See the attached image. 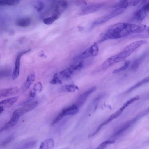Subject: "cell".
<instances>
[{
    "mask_svg": "<svg viewBox=\"0 0 149 149\" xmlns=\"http://www.w3.org/2000/svg\"><path fill=\"white\" fill-rule=\"evenodd\" d=\"M146 26L145 25H137L126 23L115 24L109 28L100 40L102 42L109 39H118L132 33L143 32Z\"/></svg>",
    "mask_w": 149,
    "mask_h": 149,
    "instance_id": "obj_1",
    "label": "cell"
},
{
    "mask_svg": "<svg viewBox=\"0 0 149 149\" xmlns=\"http://www.w3.org/2000/svg\"><path fill=\"white\" fill-rule=\"evenodd\" d=\"M146 42H147L146 41L141 40L130 43L118 54L112 56L114 63L123 61L129 56L141 45L146 44Z\"/></svg>",
    "mask_w": 149,
    "mask_h": 149,
    "instance_id": "obj_2",
    "label": "cell"
},
{
    "mask_svg": "<svg viewBox=\"0 0 149 149\" xmlns=\"http://www.w3.org/2000/svg\"><path fill=\"white\" fill-rule=\"evenodd\" d=\"M68 3L65 0H60L56 3L51 16L55 21L59 18L62 14L66 9Z\"/></svg>",
    "mask_w": 149,
    "mask_h": 149,
    "instance_id": "obj_3",
    "label": "cell"
},
{
    "mask_svg": "<svg viewBox=\"0 0 149 149\" xmlns=\"http://www.w3.org/2000/svg\"><path fill=\"white\" fill-rule=\"evenodd\" d=\"M124 9L117 8L110 13L100 17L94 22L93 26L103 23L111 18L121 14L124 12Z\"/></svg>",
    "mask_w": 149,
    "mask_h": 149,
    "instance_id": "obj_4",
    "label": "cell"
},
{
    "mask_svg": "<svg viewBox=\"0 0 149 149\" xmlns=\"http://www.w3.org/2000/svg\"><path fill=\"white\" fill-rule=\"evenodd\" d=\"M99 49L97 45L94 43L81 54L79 56V58H84L96 56L98 54Z\"/></svg>",
    "mask_w": 149,
    "mask_h": 149,
    "instance_id": "obj_5",
    "label": "cell"
},
{
    "mask_svg": "<svg viewBox=\"0 0 149 149\" xmlns=\"http://www.w3.org/2000/svg\"><path fill=\"white\" fill-rule=\"evenodd\" d=\"M38 104L37 101H34L16 110L13 113L20 117L25 113L34 109L36 107Z\"/></svg>",
    "mask_w": 149,
    "mask_h": 149,
    "instance_id": "obj_6",
    "label": "cell"
},
{
    "mask_svg": "<svg viewBox=\"0 0 149 149\" xmlns=\"http://www.w3.org/2000/svg\"><path fill=\"white\" fill-rule=\"evenodd\" d=\"M102 3H97L89 5L84 8L81 10L79 14L84 15L97 11L104 6Z\"/></svg>",
    "mask_w": 149,
    "mask_h": 149,
    "instance_id": "obj_7",
    "label": "cell"
},
{
    "mask_svg": "<svg viewBox=\"0 0 149 149\" xmlns=\"http://www.w3.org/2000/svg\"><path fill=\"white\" fill-rule=\"evenodd\" d=\"M30 50V49H29L22 52L17 56L15 61V68L12 74V78L13 79H15L19 75L20 72V59L21 57Z\"/></svg>",
    "mask_w": 149,
    "mask_h": 149,
    "instance_id": "obj_8",
    "label": "cell"
},
{
    "mask_svg": "<svg viewBox=\"0 0 149 149\" xmlns=\"http://www.w3.org/2000/svg\"><path fill=\"white\" fill-rule=\"evenodd\" d=\"M96 89V87H94L83 93L77 99L75 105L78 107L81 105L85 102L88 96L91 93L95 91Z\"/></svg>",
    "mask_w": 149,
    "mask_h": 149,
    "instance_id": "obj_9",
    "label": "cell"
},
{
    "mask_svg": "<svg viewBox=\"0 0 149 149\" xmlns=\"http://www.w3.org/2000/svg\"><path fill=\"white\" fill-rule=\"evenodd\" d=\"M18 91V88L14 86L0 90V99L16 94Z\"/></svg>",
    "mask_w": 149,
    "mask_h": 149,
    "instance_id": "obj_10",
    "label": "cell"
},
{
    "mask_svg": "<svg viewBox=\"0 0 149 149\" xmlns=\"http://www.w3.org/2000/svg\"><path fill=\"white\" fill-rule=\"evenodd\" d=\"M19 118L17 115L12 113L9 121L0 129V132L8 130L15 125L17 123Z\"/></svg>",
    "mask_w": 149,
    "mask_h": 149,
    "instance_id": "obj_11",
    "label": "cell"
},
{
    "mask_svg": "<svg viewBox=\"0 0 149 149\" xmlns=\"http://www.w3.org/2000/svg\"><path fill=\"white\" fill-rule=\"evenodd\" d=\"M35 79V75L34 72L30 74L28 76L26 81L23 85L22 91L25 92L29 87L31 85L34 81Z\"/></svg>",
    "mask_w": 149,
    "mask_h": 149,
    "instance_id": "obj_12",
    "label": "cell"
},
{
    "mask_svg": "<svg viewBox=\"0 0 149 149\" xmlns=\"http://www.w3.org/2000/svg\"><path fill=\"white\" fill-rule=\"evenodd\" d=\"M18 98V97L16 96L6 99L0 102V105L4 108L10 107L17 101Z\"/></svg>",
    "mask_w": 149,
    "mask_h": 149,
    "instance_id": "obj_13",
    "label": "cell"
},
{
    "mask_svg": "<svg viewBox=\"0 0 149 149\" xmlns=\"http://www.w3.org/2000/svg\"><path fill=\"white\" fill-rule=\"evenodd\" d=\"M31 22V18L28 17H22L17 19L16 22V25L18 26L25 28L29 26Z\"/></svg>",
    "mask_w": 149,
    "mask_h": 149,
    "instance_id": "obj_14",
    "label": "cell"
},
{
    "mask_svg": "<svg viewBox=\"0 0 149 149\" xmlns=\"http://www.w3.org/2000/svg\"><path fill=\"white\" fill-rule=\"evenodd\" d=\"M78 111V107L75 104H73L64 109L61 111L65 116L76 114Z\"/></svg>",
    "mask_w": 149,
    "mask_h": 149,
    "instance_id": "obj_15",
    "label": "cell"
},
{
    "mask_svg": "<svg viewBox=\"0 0 149 149\" xmlns=\"http://www.w3.org/2000/svg\"><path fill=\"white\" fill-rule=\"evenodd\" d=\"M75 72L72 65L60 72L59 74L61 77L65 79L69 78L73 73Z\"/></svg>",
    "mask_w": 149,
    "mask_h": 149,
    "instance_id": "obj_16",
    "label": "cell"
},
{
    "mask_svg": "<svg viewBox=\"0 0 149 149\" xmlns=\"http://www.w3.org/2000/svg\"><path fill=\"white\" fill-rule=\"evenodd\" d=\"M147 12L142 8L137 10L134 14V17L139 21H142L145 17Z\"/></svg>",
    "mask_w": 149,
    "mask_h": 149,
    "instance_id": "obj_17",
    "label": "cell"
},
{
    "mask_svg": "<svg viewBox=\"0 0 149 149\" xmlns=\"http://www.w3.org/2000/svg\"><path fill=\"white\" fill-rule=\"evenodd\" d=\"M54 142L52 139H48L42 142L40 146V149H48L53 148Z\"/></svg>",
    "mask_w": 149,
    "mask_h": 149,
    "instance_id": "obj_18",
    "label": "cell"
},
{
    "mask_svg": "<svg viewBox=\"0 0 149 149\" xmlns=\"http://www.w3.org/2000/svg\"><path fill=\"white\" fill-rule=\"evenodd\" d=\"M21 0H0V5L12 6L18 4Z\"/></svg>",
    "mask_w": 149,
    "mask_h": 149,
    "instance_id": "obj_19",
    "label": "cell"
},
{
    "mask_svg": "<svg viewBox=\"0 0 149 149\" xmlns=\"http://www.w3.org/2000/svg\"><path fill=\"white\" fill-rule=\"evenodd\" d=\"M128 5V0H120L118 2L113 5L112 6L114 8L124 9L127 7Z\"/></svg>",
    "mask_w": 149,
    "mask_h": 149,
    "instance_id": "obj_20",
    "label": "cell"
},
{
    "mask_svg": "<svg viewBox=\"0 0 149 149\" xmlns=\"http://www.w3.org/2000/svg\"><path fill=\"white\" fill-rule=\"evenodd\" d=\"M149 81V77L148 76L147 77H146L145 79H144L135 85L134 86H133L129 89L127 91L126 93H127L129 92L130 91H131L133 90L134 89L139 87V86H141L143 84L148 82Z\"/></svg>",
    "mask_w": 149,
    "mask_h": 149,
    "instance_id": "obj_21",
    "label": "cell"
},
{
    "mask_svg": "<svg viewBox=\"0 0 149 149\" xmlns=\"http://www.w3.org/2000/svg\"><path fill=\"white\" fill-rule=\"evenodd\" d=\"M144 57V55H143L138 58L134 62L132 66V70H135L138 68L140 64Z\"/></svg>",
    "mask_w": 149,
    "mask_h": 149,
    "instance_id": "obj_22",
    "label": "cell"
},
{
    "mask_svg": "<svg viewBox=\"0 0 149 149\" xmlns=\"http://www.w3.org/2000/svg\"><path fill=\"white\" fill-rule=\"evenodd\" d=\"M130 61H126L124 63V65L121 67L117 69L113 70L112 73L115 74L124 71L126 69L129 67L130 64Z\"/></svg>",
    "mask_w": 149,
    "mask_h": 149,
    "instance_id": "obj_23",
    "label": "cell"
},
{
    "mask_svg": "<svg viewBox=\"0 0 149 149\" xmlns=\"http://www.w3.org/2000/svg\"><path fill=\"white\" fill-rule=\"evenodd\" d=\"M65 88L66 91L68 92H74L76 90L79 89L77 86L73 84L66 85L65 86Z\"/></svg>",
    "mask_w": 149,
    "mask_h": 149,
    "instance_id": "obj_24",
    "label": "cell"
},
{
    "mask_svg": "<svg viewBox=\"0 0 149 149\" xmlns=\"http://www.w3.org/2000/svg\"><path fill=\"white\" fill-rule=\"evenodd\" d=\"M44 3L40 1L37 2L34 5V8L38 12L41 11L44 8Z\"/></svg>",
    "mask_w": 149,
    "mask_h": 149,
    "instance_id": "obj_25",
    "label": "cell"
},
{
    "mask_svg": "<svg viewBox=\"0 0 149 149\" xmlns=\"http://www.w3.org/2000/svg\"><path fill=\"white\" fill-rule=\"evenodd\" d=\"M50 83L52 84H61L62 83L61 80L59 78L57 73L54 74L52 80L50 81Z\"/></svg>",
    "mask_w": 149,
    "mask_h": 149,
    "instance_id": "obj_26",
    "label": "cell"
},
{
    "mask_svg": "<svg viewBox=\"0 0 149 149\" xmlns=\"http://www.w3.org/2000/svg\"><path fill=\"white\" fill-rule=\"evenodd\" d=\"M36 144V141L29 142L23 145L20 148L22 149L31 148L35 146Z\"/></svg>",
    "mask_w": 149,
    "mask_h": 149,
    "instance_id": "obj_27",
    "label": "cell"
},
{
    "mask_svg": "<svg viewBox=\"0 0 149 149\" xmlns=\"http://www.w3.org/2000/svg\"><path fill=\"white\" fill-rule=\"evenodd\" d=\"M139 98V97L138 96H136L132 98H131L126 102L123 104V106L121 107V108L124 109L129 104L134 102L135 101L138 100Z\"/></svg>",
    "mask_w": 149,
    "mask_h": 149,
    "instance_id": "obj_28",
    "label": "cell"
},
{
    "mask_svg": "<svg viewBox=\"0 0 149 149\" xmlns=\"http://www.w3.org/2000/svg\"><path fill=\"white\" fill-rule=\"evenodd\" d=\"M123 110L124 109H123L121 108L114 113L111 115L110 116L109 118L111 120L113 119L116 118L122 113Z\"/></svg>",
    "mask_w": 149,
    "mask_h": 149,
    "instance_id": "obj_29",
    "label": "cell"
},
{
    "mask_svg": "<svg viewBox=\"0 0 149 149\" xmlns=\"http://www.w3.org/2000/svg\"><path fill=\"white\" fill-rule=\"evenodd\" d=\"M114 142V141H113L107 140L105 141L98 146L96 148V149H102L104 148L107 144L113 143Z\"/></svg>",
    "mask_w": 149,
    "mask_h": 149,
    "instance_id": "obj_30",
    "label": "cell"
},
{
    "mask_svg": "<svg viewBox=\"0 0 149 149\" xmlns=\"http://www.w3.org/2000/svg\"><path fill=\"white\" fill-rule=\"evenodd\" d=\"M64 116L62 112L61 111L54 119L51 123V125H53L58 122Z\"/></svg>",
    "mask_w": 149,
    "mask_h": 149,
    "instance_id": "obj_31",
    "label": "cell"
},
{
    "mask_svg": "<svg viewBox=\"0 0 149 149\" xmlns=\"http://www.w3.org/2000/svg\"><path fill=\"white\" fill-rule=\"evenodd\" d=\"M13 135H10L8 137L1 143V146H4L9 144L13 139Z\"/></svg>",
    "mask_w": 149,
    "mask_h": 149,
    "instance_id": "obj_32",
    "label": "cell"
},
{
    "mask_svg": "<svg viewBox=\"0 0 149 149\" xmlns=\"http://www.w3.org/2000/svg\"><path fill=\"white\" fill-rule=\"evenodd\" d=\"M43 88L42 83L40 82H38L36 83L33 87L34 89L36 91L41 92Z\"/></svg>",
    "mask_w": 149,
    "mask_h": 149,
    "instance_id": "obj_33",
    "label": "cell"
},
{
    "mask_svg": "<svg viewBox=\"0 0 149 149\" xmlns=\"http://www.w3.org/2000/svg\"><path fill=\"white\" fill-rule=\"evenodd\" d=\"M10 71L8 69H3L0 70V77H5L9 75Z\"/></svg>",
    "mask_w": 149,
    "mask_h": 149,
    "instance_id": "obj_34",
    "label": "cell"
},
{
    "mask_svg": "<svg viewBox=\"0 0 149 149\" xmlns=\"http://www.w3.org/2000/svg\"><path fill=\"white\" fill-rule=\"evenodd\" d=\"M54 21L51 17L45 18L43 20V23L47 25H49L52 24Z\"/></svg>",
    "mask_w": 149,
    "mask_h": 149,
    "instance_id": "obj_35",
    "label": "cell"
},
{
    "mask_svg": "<svg viewBox=\"0 0 149 149\" xmlns=\"http://www.w3.org/2000/svg\"><path fill=\"white\" fill-rule=\"evenodd\" d=\"M142 8L147 12L149 10V4L148 3L145 4Z\"/></svg>",
    "mask_w": 149,
    "mask_h": 149,
    "instance_id": "obj_36",
    "label": "cell"
},
{
    "mask_svg": "<svg viewBox=\"0 0 149 149\" xmlns=\"http://www.w3.org/2000/svg\"><path fill=\"white\" fill-rule=\"evenodd\" d=\"M78 3L79 5H86L87 4L86 2L83 0L79 1L78 2Z\"/></svg>",
    "mask_w": 149,
    "mask_h": 149,
    "instance_id": "obj_37",
    "label": "cell"
},
{
    "mask_svg": "<svg viewBox=\"0 0 149 149\" xmlns=\"http://www.w3.org/2000/svg\"><path fill=\"white\" fill-rule=\"evenodd\" d=\"M4 109V108L2 106L0 105V114L3 112Z\"/></svg>",
    "mask_w": 149,
    "mask_h": 149,
    "instance_id": "obj_38",
    "label": "cell"
},
{
    "mask_svg": "<svg viewBox=\"0 0 149 149\" xmlns=\"http://www.w3.org/2000/svg\"><path fill=\"white\" fill-rule=\"evenodd\" d=\"M78 28L79 29V30L80 31H81L83 30V28L82 27L80 26H78Z\"/></svg>",
    "mask_w": 149,
    "mask_h": 149,
    "instance_id": "obj_39",
    "label": "cell"
}]
</instances>
